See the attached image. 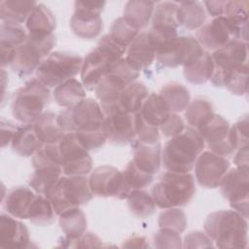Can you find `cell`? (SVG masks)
<instances>
[{
  "instance_id": "ac0fdd59",
  "label": "cell",
  "mask_w": 249,
  "mask_h": 249,
  "mask_svg": "<svg viewBox=\"0 0 249 249\" xmlns=\"http://www.w3.org/2000/svg\"><path fill=\"white\" fill-rule=\"evenodd\" d=\"M47 55L29 40L15 49L9 66L18 77H26L38 68Z\"/></svg>"
},
{
  "instance_id": "4fadbf2b",
  "label": "cell",
  "mask_w": 249,
  "mask_h": 249,
  "mask_svg": "<svg viewBox=\"0 0 249 249\" xmlns=\"http://www.w3.org/2000/svg\"><path fill=\"white\" fill-rule=\"evenodd\" d=\"M247 53V42L237 39H231L223 47L215 50L211 54L214 62L211 83L215 87H221L224 74L246 63Z\"/></svg>"
},
{
  "instance_id": "5bb4252c",
  "label": "cell",
  "mask_w": 249,
  "mask_h": 249,
  "mask_svg": "<svg viewBox=\"0 0 249 249\" xmlns=\"http://www.w3.org/2000/svg\"><path fill=\"white\" fill-rule=\"evenodd\" d=\"M197 131L204 142L207 143L210 151L216 155L231 156L236 150L231 136L230 124L220 115H214Z\"/></svg>"
},
{
  "instance_id": "836d02e7",
  "label": "cell",
  "mask_w": 249,
  "mask_h": 249,
  "mask_svg": "<svg viewBox=\"0 0 249 249\" xmlns=\"http://www.w3.org/2000/svg\"><path fill=\"white\" fill-rule=\"evenodd\" d=\"M59 227L69 239L81 238L87 230V219L79 207L68 209L59 215Z\"/></svg>"
},
{
  "instance_id": "ffe728a7",
  "label": "cell",
  "mask_w": 249,
  "mask_h": 249,
  "mask_svg": "<svg viewBox=\"0 0 249 249\" xmlns=\"http://www.w3.org/2000/svg\"><path fill=\"white\" fill-rule=\"evenodd\" d=\"M71 109V116L76 132L102 128L104 113L100 104L92 98H85Z\"/></svg>"
},
{
  "instance_id": "277c9868",
  "label": "cell",
  "mask_w": 249,
  "mask_h": 249,
  "mask_svg": "<svg viewBox=\"0 0 249 249\" xmlns=\"http://www.w3.org/2000/svg\"><path fill=\"white\" fill-rule=\"evenodd\" d=\"M50 99L48 87L33 78L15 92L11 105L13 116L23 124H31L43 114Z\"/></svg>"
},
{
  "instance_id": "6f0895ef",
  "label": "cell",
  "mask_w": 249,
  "mask_h": 249,
  "mask_svg": "<svg viewBox=\"0 0 249 249\" xmlns=\"http://www.w3.org/2000/svg\"><path fill=\"white\" fill-rule=\"evenodd\" d=\"M123 247L126 248H147L149 247V244L147 243V240L143 236L133 235L124 240Z\"/></svg>"
},
{
  "instance_id": "d6a6232c",
  "label": "cell",
  "mask_w": 249,
  "mask_h": 249,
  "mask_svg": "<svg viewBox=\"0 0 249 249\" xmlns=\"http://www.w3.org/2000/svg\"><path fill=\"white\" fill-rule=\"evenodd\" d=\"M206 14L202 4L197 1H184L178 4L177 20L179 25L195 30L203 25Z\"/></svg>"
},
{
  "instance_id": "60d3db41",
  "label": "cell",
  "mask_w": 249,
  "mask_h": 249,
  "mask_svg": "<svg viewBox=\"0 0 249 249\" xmlns=\"http://www.w3.org/2000/svg\"><path fill=\"white\" fill-rule=\"evenodd\" d=\"M177 11L178 4L175 2L165 1L159 3L153 14L152 27L177 29L179 26L177 20Z\"/></svg>"
},
{
  "instance_id": "f6af8a7d",
  "label": "cell",
  "mask_w": 249,
  "mask_h": 249,
  "mask_svg": "<svg viewBox=\"0 0 249 249\" xmlns=\"http://www.w3.org/2000/svg\"><path fill=\"white\" fill-rule=\"evenodd\" d=\"M138 29L128 23L123 17L114 20L111 25L109 35L120 45L129 46L138 35Z\"/></svg>"
},
{
  "instance_id": "484cf974",
  "label": "cell",
  "mask_w": 249,
  "mask_h": 249,
  "mask_svg": "<svg viewBox=\"0 0 249 249\" xmlns=\"http://www.w3.org/2000/svg\"><path fill=\"white\" fill-rule=\"evenodd\" d=\"M248 11L249 2L246 0L228 1L224 17L231 25L233 39L247 42Z\"/></svg>"
},
{
  "instance_id": "74e56055",
  "label": "cell",
  "mask_w": 249,
  "mask_h": 249,
  "mask_svg": "<svg viewBox=\"0 0 249 249\" xmlns=\"http://www.w3.org/2000/svg\"><path fill=\"white\" fill-rule=\"evenodd\" d=\"M148 96L149 90L146 86L143 83L134 82L123 90L119 101L126 112L136 114L141 110L142 105Z\"/></svg>"
},
{
  "instance_id": "7c38bea8",
  "label": "cell",
  "mask_w": 249,
  "mask_h": 249,
  "mask_svg": "<svg viewBox=\"0 0 249 249\" xmlns=\"http://www.w3.org/2000/svg\"><path fill=\"white\" fill-rule=\"evenodd\" d=\"M204 53L203 48L193 36H178L166 48L156 53L157 60L164 67L185 66Z\"/></svg>"
},
{
  "instance_id": "bcb514c9",
  "label": "cell",
  "mask_w": 249,
  "mask_h": 249,
  "mask_svg": "<svg viewBox=\"0 0 249 249\" xmlns=\"http://www.w3.org/2000/svg\"><path fill=\"white\" fill-rule=\"evenodd\" d=\"M134 120V130L138 137V141L144 144L152 145L160 142V132L159 127L148 124L140 112H137L133 116Z\"/></svg>"
},
{
  "instance_id": "ab89813d",
  "label": "cell",
  "mask_w": 249,
  "mask_h": 249,
  "mask_svg": "<svg viewBox=\"0 0 249 249\" xmlns=\"http://www.w3.org/2000/svg\"><path fill=\"white\" fill-rule=\"evenodd\" d=\"M54 214L55 212L50 200L43 195H38L29 207L28 219L35 226L46 227L53 222Z\"/></svg>"
},
{
  "instance_id": "2e32d148",
  "label": "cell",
  "mask_w": 249,
  "mask_h": 249,
  "mask_svg": "<svg viewBox=\"0 0 249 249\" xmlns=\"http://www.w3.org/2000/svg\"><path fill=\"white\" fill-rule=\"evenodd\" d=\"M111 53L97 46L91 50L83 59L81 68V79L83 85L89 90L94 89L100 79L107 72L109 66L117 61Z\"/></svg>"
},
{
  "instance_id": "83f0119b",
  "label": "cell",
  "mask_w": 249,
  "mask_h": 249,
  "mask_svg": "<svg viewBox=\"0 0 249 249\" xmlns=\"http://www.w3.org/2000/svg\"><path fill=\"white\" fill-rule=\"evenodd\" d=\"M11 144L14 152L25 158L33 156L44 145L39 140L33 124L18 126Z\"/></svg>"
},
{
  "instance_id": "8992f818",
  "label": "cell",
  "mask_w": 249,
  "mask_h": 249,
  "mask_svg": "<svg viewBox=\"0 0 249 249\" xmlns=\"http://www.w3.org/2000/svg\"><path fill=\"white\" fill-rule=\"evenodd\" d=\"M83 58L68 52L51 53L36 69V78L48 88H56L81 73Z\"/></svg>"
},
{
  "instance_id": "9a60e30c",
  "label": "cell",
  "mask_w": 249,
  "mask_h": 249,
  "mask_svg": "<svg viewBox=\"0 0 249 249\" xmlns=\"http://www.w3.org/2000/svg\"><path fill=\"white\" fill-rule=\"evenodd\" d=\"M230 168V161L211 151L201 152L195 163V174L197 183L208 189L219 187L223 176Z\"/></svg>"
},
{
  "instance_id": "52a82bcc",
  "label": "cell",
  "mask_w": 249,
  "mask_h": 249,
  "mask_svg": "<svg viewBox=\"0 0 249 249\" xmlns=\"http://www.w3.org/2000/svg\"><path fill=\"white\" fill-rule=\"evenodd\" d=\"M139 77V72L132 69L125 58H121L113 62L107 72L100 79L94 89L95 96L100 104L113 103L119 100L123 90L134 83Z\"/></svg>"
},
{
  "instance_id": "4316f807",
  "label": "cell",
  "mask_w": 249,
  "mask_h": 249,
  "mask_svg": "<svg viewBox=\"0 0 249 249\" xmlns=\"http://www.w3.org/2000/svg\"><path fill=\"white\" fill-rule=\"evenodd\" d=\"M35 197L34 192L27 187L14 188L6 196L4 208L15 218L28 219V210Z\"/></svg>"
},
{
  "instance_id": "cb8c5ba5",
  "label": "cell",
  "mask_w": 249,
  "mask_h": 249,
  "mask_svg": "<svg viewBox=\"0 0 249 249\" xmlns=\"http://www.w3.org/2000/svg\"><path fill=\"white\" fill-rule=\"evenodd\" d=\"M27 35L33 38H47L53 34L55 18L44 4H37L25 21Z\"/></svg>"
},
{
  "instance_id": "b9f144b4",
  "label": "cell",
  "mask_w": 249,
  "mask_h": 249,
  "mask_svg": "<svg viewBox=\"0 0 249 249\" xmlns=\"http://www.w3.org/2000/svg\"><path fill=\"white\" fill-rule=\"evenodd\" d=\"M221 87H226L232 94L235 95L245 94L248 89L247 62L224 74L221 80Z\"/></svg>"
},
{
  "instance_id": "ee69618b",
  "label": "cell",
  "mask_w": 249,
  "mask_h": 249,
  "mask_svg": "<svg viewBox=\"0 0 249 249\" xmlns=\"http://www.w3.org/2000/svg\"><path fill=\"white\" fill-rule=\"evenodd\" d=\"M187 216L185 212L179 208L171 207L162 211L158 219L160 229L170 230L178 233L183 232L187 228Z\"/></svg>"
},
{
  "instance_id": "9c48e42d",
  "label": "cell",
  "mask_w": 249,
  "mask_h": 249,
  "mask_svg": "<svg viewBox=\"0 0 249 249\" xmlns=\"http://www.w3.org/2000/svg\"><path fill=\"white\" fill-rule=\"evenodd\" d=\"M248 172V165L236 166L227 171L219 185L223 196L230 201L231 207L246 219L248 218L249 201Z\"/></svg>"
},
{
  "instance_id": "f1b7e54d",
  "label": "cell",
  "mask_w": 249,
  "mask_h": 249,
  "mask_svg": "<svg viewBox=\"0 0 249 249\" xmlns=\"http://www.w3.org/2000/svg\"><path fill=\"white\" fill-rule=\"evenodd\" d=\"M35 132L43 144L58 143L65 132L57 124V115L53 112H44L33 123Z\"/></svg>"
},
{
  "instance_id": "9f6ffc18",
  "label": "cell",
  "mask_w": 249,
  "mask_h": 249,
  "mask_svg": "<svg viewBox=\"0 0 249 249\" xmlns=\"http://www.w3.org/2000/svg\"><path fill=\"white\" fill-rule=\"evenodd\" d=\"M227 4H228V1H205L204 2V5L206 6L208 13L215 18L225 16Z\"/></svg>"
},
{
  "instance_id": "7dc6e473",
  "label": "cell",
  "mask_w": 249,
  "mask_h": 249,
  "mask_svg": "<svg viewBox=\"0 0 249 249\" xmlns=\"http://www.w3.org/2000/svg\"><path fill=\"white\" fill-rule=\"evenodd\" d=\"M123 174L126 185L131 191L145 188L146 186L150 185L154 179V175L139 169L133 160H130L127 163L125 169L123 171Z\"/></svg>"
},
{
  "instance_id": "7bdbcfd3",
  "label": "cell",
  "mask_w": 249,
  "mask_h": 249,
  "mask_svg": "<svg viewBox=\"0 0 249 249\" xmlns=\"http://www.w3.org/2000/svg\"><path fill=\"white\" fill-rule=\"evenodd\" d=\"M129 210L139 218H147L156 210V203L147 192L141 189L132 190L127 196Z\"/></svg>"
},
{
  "instance_id": "f546056e",
  "label": "cell",
  "mask_w": 249,
  "mask_h": 249,
  "mask_svg": "<svg viewBox=\"0 0 249 249\" xmlns=\"http://www.w3.org/2000/svg\"><path fill=\"white\" fill-rule=\"evenodd\" d=\"M155 3L146 0H131L125 3L124 8V18L135 28L146 27L153 18Z\"/></svg>"
},
{
  "instance_id": "603a6c76",
  "label": "cell",
  "mask_w": 249,
  "mask_h": 249,
  "mask_svg": "<svg viewBox=\"0 0 249 249\" xmlns=\"http://www.w3.org/2000/svg\"><path fill=\"white\" fill-rule=\"evenodd\" d=\"M155 57L156 51L150 42L148 33L142 32L128 46L125 60L132 69L139 72L150 67Z\"/></svg>"
},
{
  "instance_id": "8fae6325",
  "label": "cell",
  "mask_w": 249,
  "mask_h": 249,
  "mask_svg": "<svg viewBox=\"0 0 249 249\" xmlns=\"http://www.w3.org/2000/svg\"><path fill=\"white\" fill-rule=\"evenodd\" d=\"M89 184L91 193L97 196L124 199L131 192L123 172L110 165H101L93 169L89 175Z\"/></svg>"
},
{
  "instance_id": "d6986e66",
  "label": "cell",
  "mask_w": 249,
  "mask_h": 249,
  "mask_svg": "<svg viewBox=\"0 0 249 249\" xmlns=\"http://www.w3.org/2000/svg\"><path fill=\"white\" fill-rule=\"evenodd\" d=\"M75 12L70 19V27L79 38L91 40L96 38L103 27L100 13L82 7L78 1L74 3Z\"/></svg>"
},
{
  "instance_id": "8d00e7d4",
  "label": "cell",
  "mask_w": 249,
  "mask_h": 249,
  "mask_svg": "<svg viewBox=\"0 0 249 249\" xmlns=\"http://www.w3.org/2000/svg\"><path fill=\"white\" fill-rule=\"evenodd\" d=\"M139 112L148 124L158 127L170 114L168 107L160 95L154 92L149 94Z\"/></svg>"
},
{
  "instance_id": "11a10c76",
  "label": "cell",
  "mask_w": 249,
  "mask_h": 249,
  "mask_svg": "<svg viewBox=\"0 0 249 249\" xmlns=\"http://www.w3.org/2000/svg\"><path fill=\"white\" fill-rule=\"evenodd\" d=\"M57 124L60 126V128L64 132H76L72 116H71V109L66 108L65 110L61 111L57 115Z\"/></svg>"
},
{
  "instance_id": "6da1fadb",
  "label": "cell",
  "mask_w": 249,
  "mask_h": 249,
  "mask_svg": "<svg viewBox=\"0 0 249 249\" xmlns=\"http://www.w3.org/2000/svg\"><path fill=\"white\" fill-rule=\"evenodd\" d=\"M204 231L219 248H246L248 224L246 218L234 210L210 213L204 222Z\"/></svg>"
},
{
  "instance_id": "7402d4cb",
  "label": "cell",
  "mask_w": 249,
  "mask_h": 249,
  "mask_svg": "<svg viewBox=\"0 0 249 249\" xmlns=\"http://www.w3.org/2000/svg\"><path fill=\"white\" fill-rule=\"evenodd\" d=\"M27 39V33L20 23L2 21L0 25L1 66H9L15 49L22 45Z\"/></svg>"
},
{
  "instance_id": "f35d334b",
  "label": "cell",
  "mask_w": 249,
  "mask_h": 249,
  "mask_svg": "<svg viewBox=\"0 0 249 249\" xmlns=\"http://www.w3.org/2000/svg\"><path fill=\"white\" fill-rule=\"evenodd\" d=\"M186 109L185 117L188 124L197 129L207 124L215 115L212 104L202 98H196Z\"/></svg>"
},
{
  "instance_id": "1f68e13d",
  "label": "cell",
  "mask_w": 249,
  "mask_h": 249,
  "mask_svg": "<svg viewBox=\"0 0 249 249\" xmlns=\"http://www.w3.org/2000/svg\"><path fill=\"white\" fill-rule=\"evenodd\" d=\"M53 98L60 107L72 108L86 98V90L84 86L73 78L54 89Z\"/></svg>"
},
{
  "instance_id": "7a4b0ae2",
  "label": "cell",
  "mask_w": 249,
  "mask_h": 249,
  "mask_svg": "<svg viewBox=\"0 0 249 249\" xmlns=\"http://www.w3.org/2000/svg\"><path fill=\"white\" fill-rule=\"evenodd\" d=\"M204 148V140L197 130L185 127L164 145L161 160L164 168L175 173H189Z\"/></svg>"
},
{
  "instance_id": "30bf717a",
  "label": "cell",
  "mask_w": 249,
  "mask_h": 249,
  "mask_svg": "<svg viewBox=\"0 0 249 249\" xmlns=\"http://www.w3.org/2000/svg\"><path fill=\"white\" fill-rule=\"evenodd\" d=\"M62 171L67 176H86L91 171L92 160L76 132H67L58 142Z\"/></svg>"
},
{
  "instance_id": "c3c4849f",
  "label": "cell",
  "mask_w": 249,
  "mask_h": 249,
  "mask_svg": "<svg viewBox=\"0 0 249 249\" xmlns=\"http://www.w3.org/2000/svg\"><path fill=\"white\" fill-rule=\"evenodd\" d=\"M80 142L88 151H93L101 148L107 138L102 128L90 130H79L76 132Z\"/></svg>"
},
{
  "instance_id": "f907efd6",
  "label": "cell",
  "mask_w": 249,
  "mask_h": 249,
  "mask_svg": "<svg viewBox=\"0 0 249 249\" xmlns=\"http://www.w3.org/2000/svg\"><path fill=\"white\" fill-rule=\"evenodd\" d=\"M248 117L244 116L231 127V135L235 149L248 146Z\"/></svg>"
},
{
  "instance_id": "ba28073f",
  "label": "cell",
  "mask_w": 249,
  "mask_h": 249,
  "mask_svg": "<svg viewBox=\"0 0 249 249\" xmlns=\"http://www.w3.org/2000/svg\"><path fill=\"white\" fill-rule=\"evenodd\" d=\"M100 106L104 113L102 129L107 140L118 145L134 141L136 134L132 114L126 112L119 100Z\"/></svg>"
},
{
  "instance_id": "d590c367",
  "label": "cell",
  "mask_w": 249,
  "mask_h": 249,
  "mask_svg": "<svg viewBox=\"0 0 249 249\" xmlns=\"http://www.w3.org/2000/svg\"><path fill=\"white\" fill-rule=\"evenodd\" d=\"M37 3L30 0H4L0 2V18L2 21H26Z\"/></svg>"
},
{
  "instance_id": "680465c9",
  "label": "cell",
  "mask_w": 249,
  "mask_h": 249,
  "mask_svg": "<svg viewBox=\"0 0 249 249\" xmlns=\"http://www.w3.org/2000/svg\"><path fill=\"white\" fill-rule=\"evenodd\" d=\"M236 166L248 165V146L240 148L233 159Z\"/></svg>"
},
{
  "instance_id": "816d5d0a",
  "label": "cell",
  "mask_w": 249,
  "mask_h": 249,
  "mask_svg": "<svg viewBox=\"0 0 249 249\" xmlns=\"http://www.w3.org/2000/svg\"><path fill=\"white\" fill-rule=\"evenodd\" d=\"M185 128L182 118L176 113H170L160 124V129L165 137H174L180 134Z\"/></svg>"
},
{
  "instance_id": "e0dca14e",
  "label": "cell",
  "mask_w": 249,
  "mask_h": 249,
  "mask_svg": "<svg viewBox=\"0 0 249 249\" xmlns=\"http://www.w3.org/2000/svg\"><path fill=\"white\" fill-rule=\"evenodd\" d=\"M196 37L199 45L207 50H217L233 39L231 25L224 16L217 17L199 27Z\"/></svg>"
},
{
  "instance_id": "5b68a950",
  "label": "cell",
  "mask_w": 249,
  "mask_h": 249,
  "mask_svg": "<svg viewBox=\"0 0 249 249\" xmlns=\"http://www.w3.org/2000/svg\"><path fill=\"white\" fill-rule=\"evenodd\" d=\"M52 203L56 215L62 212L79 207L89 202L93 194L90 191L89 178L83 175L60 177L45 195Z\"/></svg>"
},
{
  "instance_id": "e575fe53",
  "label": "cell",
  "mask_w": 249,
  "mask_h": 249,
  "mask_svg": "<svg viewBox=\"0 0 249 249\" xmlns=\"http://www.w3.org/2000/svg\"><path fill=\"white\" fill-rule=\"evenodd\" d=\"M159 94L165 102L170 113H179L184 111L190 104L191 100L189 89L178 83H170L163 86Z\"/></svg>"
},
{
  "instance_id": "44dd1931",
  "label": "cell",
  "mask_w": 249,
  "mask_h": 249,
  "mask_svg": "<svg viewBox=\"0 0 249 249\" xmlns=\"http://www.w3.org/2000/svg\"><path fill=\"white\" fill-rule=\"evenodd\" d=\"M29 232L24 224L7 214L0 215V247L21 249L29 247Z\"/></svg>"
},
{
  "instance_id": "681fc988",
  "label": "cell",
  "mask_w": 249,
  "mask_h": 249,
  "mask_svg": "<svg viewBox=\"0 0 249 249\" xmlns=\"http://www.w3.org/2000/svg\"><path fill=\"white\" fill-rule=\"evenodd\" d=\"M154 244L157 248L179 249L183 247V241L180 233L165 229H160L154 235Z\"/></svg>"
},
{
  "instance_id": "f5cc1de1",
  "label": "cell",
  "mask_w": 249,
  "mask_h": 249,
  "mask_svg": "<svg viewBox=\"0 0 249 249\" xmlns=\"http://www.w3.org/2000/svg\"><path fill=\"white\" fill-rule=\"evenodd\" d=\"M183 247L185 248H203L212 247V240L207 234L199 231H195L189 232L184 239Z\"/></svg>"
},
{
  "instance_id": "4dcf8cb0",
  "label": "cell",
  "mask_w": 249,
  "mask_h": 249,
  "mask_svg": "<svg viewBox=\"0 0 249 249\" xmlns=\"http://www.w3.org/2000/svg\"><path fill=\"white\" fill-rule=\"evenodd\" d=\"M185 79L195 85H202L209 81L214 72V62L211 54L204 52L193 62L183 66Z\"/></svg>"
},
{
  "instance_id": "db71d44e",
  "label": "cell",
  "mask_w": 249,
  "mask_h": 249,
  "mask_svg": "<svg viewBox=\"0 0 249 249\" xmlns=\"http://www.w3.org/2000/svg\"><path fill=\"white\" fill-rule=\"evenodd\" d=\"M18 126L15 125L12 122L1 120V146L4 148L10 142H12Z\"/></svg>"
},
{
  "instance_id": "3957f363",
  "label": "cell",
  "mask_w": 249,
  "mask_h": 249,
  "mask_svg": "<svg viewBox=\"0 0 249 249\" xmlns=\"http://www.w3.org/2000/svg\"><path fill=\"white\" fill-rule=\"evenodd\" d=\"M196 193L195 179L190 173L166 172L152 189V197L161 209L185 206Z\"/></svg>"
},
{
  "instance_id": "d4e9b609",
  "label": "cell",
  "mask_w": 249,
  "mask_h": 249,
  "mask_svg": "<svg viewBox=\"0 0 249 249\" xmlns=\"http://www.w3.org/2000/svg\"><path fill=\"white\" fill-rule=\"evenodd\" d=\"M133 147V161L136 166L142 171L149 174H156L161 164L160 143L148 145L139 142L138 140L132 141Z\"/></svg>"
}]
</instances>
